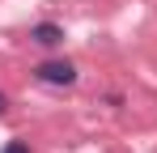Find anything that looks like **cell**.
Returning <instances> with one entry per match:
<instances>
[{"label":"cell","instance_id":"3957f363","mask_svg":"<svg viewBox=\"0 0 157 153\" xmlns=\"http://www.w3.org/2000/svg\"><path fill=\"white\" fill-rule=\"evenodd\" d=\"M4 153H30V145H26V140H9V145H4Z\"/></svg>","mask_w":157,"mask_h":153},{"label":"cell","instance_id":"7a4b0ae2","mask_svg":"<svg viewBox=\"0 0 157 153\" xmlns=\"http://www.w3.org/2000/svg\"><path fill=\"white\" fill-rule=\"evenodd\" d=\"M30 38H34L38 47H59V43H64V30H59L55 22H43V26L30 30Z\"/></svg>","mask_w":157,"mask_h":153},{"label":"cell","instance_id":"277c9868","mask_svg":"<svg viewBox=\"0 0 157 153\" xmlns=\"http://www.w3.org/2000/svg\"><path fill=\"white\" fill-rule=\"evenodd\" d=\"M4 106H9V102H4V94H0V111H4Z\"/></svg>","mask_w":157,"mask_h":153},{"label":"cell","instance_id":"6da1fadb","mask_svg":"<svg viewBox=\"0 0 157 153\" xmlns=\"http://www.w3.org/2000/svg\"><path fill=\"white\" fill-rule=\"evenodd\" d=\"M34 76L43 81V85H72L77 81V68L68 64V60H47V64H38Z\"/></svg>","mask_w":157,"mask_h":153}]
</instances>
